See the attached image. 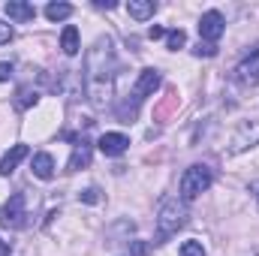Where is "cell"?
Listing matches in <instances>:
<instances>
[{
	"label": "cell",
	"instance_id": "cell-4",
	"mask_svg": "<svg viewBox=\"0 0 259 256\" xmlns=\"http://www.w3.org/2000/svg\"><path fill=\"white\" fill-rule=\"evenodd\" d=\"M27 223V199L24 193H12L6 205L0 208V226L3 229H21Z\"/></svg>",
	"mask_w": 259,
	"mask_h": 256
},
{
	"label": "cell",
	"instance_id": "cell-25",
	"mask_svg": "<svg viewBox=\"0 0 259 256\" xmlns=\"http://www.w3.org/2000/svg\"><path fill=\"white\" fill-rule=\"evenodd\" d=\"M148 36H151V39H163V36H166V30H163V27H151V30H148Z\"/></svg>",
	"mask_w": 259,
	"mask_h": 256
},
{
	"label": "cell",
	"instance_id": "cell-5",
	"mask_svg": "<svg viewBox=\"0 0 259 256\" xmlns=\"http://www.w3.org/2000/svg\"><path fill=\"white\" fill-rule=\"evenodd\" d=\"M253 145H259V121H244V124H238V130L232 133L229 154H241V151H247Z\"/></svg>",
	"mask_w": 259,
	"mask_h": 256
},
{
	"label": "cell",
	"instance_id": "cell-2",
	"mask_svg": "<svg viewBox=\"0 0 259 256\" xmlns=\"http://www.w3.org/2000/svg\"><path fill=\"white\" fill-rule=\"evenodd\" d=\"M187 202L184 199H175V196H169V199H163L160 202V211H157V244H166L184 223H187Z\"/></svg>",
	"mask_w": 259,
	"mask_h": 256
},
{
	"label": "cell",
	"instance_id": "cell-1",
	"mask_svg": "<svg viewBox=\"0 0 259 256\" xmlns=\"http://www.w3.org/2000/svg\"><path fill=\"white\" fill-rule=\"evenodd\" d=\"M115 46L109 36H100L94 49L88 52V69H84V88L94 103V109H106L112 100V81H115Z\"/></svg>",
	"mask_w": 259,
	"mask_h": 256
},
{
	"label": "cell",
	"instance_id": "cell-22",
	"mask_svg": "<svg viewBox=\"0 0 259 256\" xmlns=\"http://www.w3.org/2000/svg\"><path fill=\"white\" fill-rule=\"evenodd\" d=\"M78 199L88 202V205H97V202H100V190H97V187H88L84 193H78Z\"/></svg>",
	"mask_w": 259,
	"mask_h": 256
},
{
	"label": "cell",
	"instance_id": "cell-27",
	"mask_svg": "<svg viewBox=\"0 0 259 256\" xmlns=\"http://www.w3.org/2000/svg\"><path fill=\"white\" fill-rule=\"evenodd\" d=\"M97 6H100V9H115V3H112V0H97Z\"/></svg>",
	"mask_w": 259,
	"mask_h": 256
},
{
	"label": "cell",
	"instance_id": "cell-8",
	"mask_svg": "<svg viewBox=\"0 0 259 256\" xmlns=\"http://www.w3.org/2000/svg\"><path fill=\"white\" fill-rule=\"evenodd\" d=\"M157 88H160V72H157V69H142V72H139V81H136V88H133V97L142 103V100L151 97Z\"/></svg>",
	"mask_w": 259,
	"mask_h": 256
},
{
	"label": "cell",
	"instance_id": "cell-16",
	"mask_svg": "<svg viewBox=\"0 0 259 256\" xmlns=\"http://www.w3.org/2000/svg\"><path fill=\"white\" fill-rule=\"evenodd\" d=\"M69 15H72V6H69V3H49V6H46V18H49V21H64Z\"/></svg>",
	"mask_w": 259,
	"mask_h": 256
},
{
	"label": "cell",
	"instance_id": "cell-14",
	"mask_svg": "<svg viewBox=\"0 0 259 256\" xmlns=\"http://www.w3.org/2000/svg\"><path fill=\"white\" fill-rule=\"evenodd\" d=\"M127 12L136 18V21H148V18H154L157 3H154V0H130V3H127Z\"/></svg>",
	"mask_w": 259,
	"mask_h": 256
},
{
	"label": "cell",
	"instance_id": "cell-17",
	"mask_svg": "<svg viewBox=\"0 0 259 256\" xmlns=\"http://www.w3.org/2000/svg\"><path fill=\"white\" fill-rule=\"evenodd\" d=\"M36 100H39V94H36L30 84H24V88H18V100H15V109H21V112H24V109H30Z\"/></svg>",
	"mask_w": 259,
	"mask_h": 256
},
{
	"label": "cell",
	"instance_id": "cell-13",
	"mask_svg": "<svg viewBox=\"0 0 259 256\" xmlns=\"http://www.w3.org/2000/svg\"><path fill=\"white\" fill-rule=\"evenodd\" d=\"M88 166H91V142L78 139L75 148H72V157H69V172H78V169H88Z\"/></svg>",
	"mask_w": 259,
	"mask_h": 256
},
{
	"label": "cell",
	"instance_id": "cell-15",
	"mask_svg": "<svg viewBox=\"0 0 259 256\" xmlns=\"http://www.w3.org/2000/svg\"><path fill=\"white\" fill-rule=\"evenodd\" d=\"M61 49H64V55H78V49H81V42H78V30L72 27V24H66L64 33H61Z\"/></svg>",
	"mask_w": 259,
	"mask_h": 256
},
{
	"label": "cell",
	"instance_id": "cell-21",
	"mask_svg": "<svg viewBox=\"0 0 259 256\" xmlns=\"http://www.w3.org/2000/svg\"><path fill=\"white\" fill-rule=\"evenodd\" d=\"M130 256H151L148 241H130Z\"/></svg>",
	"mask_w": 259,
	"mask_h": 256
},
{
	"label": "cell",
	"instance_id": "cell-19",
	"mask_svg": "<svg viewBox=\"0 0 259 256\" xmlns=\"http://www.w3.org/2000/svg\"><path fill=\"white\" fill-rule=\"evenodd\" d=\"M178 256H205V247H202L199 241H184L181 250H178Z\"/></svg>",
	"mask_w": 259,
	"mask_h": 256
},
{
	"label": "cell",
	"instance_id": "cell-23",
	"mask_svg": "<svg viewBox=\"0 0 259 256\" xmlns=\"http://www.w3.org/2000/svg\"><path fill=\"white\" fill-rule=\"evenodd\" d=\"M9 39H12V27L0 21V46H3V42H9Z\"/></svg>",
	"mask_w": 259,
	"mask_h": 256
},
{
	"label": "cell",
	"instance_id": "cell-9",
	"mask_svg": "<svg viewBox=\"0 0 259 256\" xmlns=\"http://www.w3.org/2000/svg\"><path fill=\"white\" fill-rule=\"evenodd\" d=\"M235 75H238L241 84H259V52H250V55L238 64Z\"/></svg>",
	"mask_w": 259,
	"mask_h": 256
},
{
	"label": "cell",
	"instance_id": "cell-3",
	"mask_svg": "<svg viewBox=\"0 0 259 256\" xmlns=\"http://www.w3.org/2000/svg\"><path fill=\"white\" fill-rule=\"evenodd\" d=\"M211 184H214V172H211V166L196 163V166H190V169L181 175V199L190 202V199H196V196H202Z\"/></svg>",
	"mask_w": 259,
	"mask_h": 256
},
{
	"label": "cell",
	"instance_id": "cell-11",
	"mask_svg": "<svg viewBox=\"0 0 259 256\" xmlns=\"http://www.w3.org/2000/svg\"><path fill=\"white\" fill-rule=\"evenodd\" d=\"M27 154H30L27 145H12V148L3 154V160H0V175H12V172L18 169V163H21Z\"/></svg>",
	"mask_w": 259,
	"mask_h": 256
},
{
	"label": "cell",
	"instance_id": "cell-26",
	"mask_svg": "<svg viewBox=\"0 0 259 256\" xmlns=\"http://www.w3.org/2000/svg\"><path fill=\"white\" fill-rule=\"evenodd\" d=\"M12 253V247H9V241H3V238H0V256H9Z\"/></svg>",
	"mask_w": 259,
	"mask_h": 256
},
{
	"label": "cell",
	"instance_id": "cell-7",
	"mask_svg": "<svg viewBox=\"0 0 259 256\" xmlns=\"http://www.w3.org/2000/svg\"><path fill=\"white\" fill-rule=\"evenodd\" d=\"M97 148H100L106 157H121V154L130 148V139L124 136V133H103L100 142H97Z\"/></svg>",
	"mask_w": 259,
	"mask_h": 256
},
{
	"label": "cell",
	"instance_id": "cell-10",
	"mask_svg": "<svg viewBox=\"0 0 259 256\" xmlns=\"http://www.w3.org/2000/svg\"><path fill=\"white\" fill-rule=\"evenodd\" d=\"M3 12H6L12 21H18V24L36 18V6H33V3H24V0H9V3L3 6Z\"/></svg>",
	"mask_w": 259,
	"mask_h": 256
},
{
	"label": "cell",
	"instance_id": "cell-28",
	"mask_svg": "<svg viewBox=\"0 0 259 256\" xmlns=\"http://www.w3.org/2000/svg\"><path fill=\"white\" fill-rule=\"evenodd\" d=\"M256 199H259V184H256Z\"/></svg>",
	"mask_w": 259,
	"mask_h": 256
},
{
	"label": "cell",
	"instance_id": "cell-24",
	"mask_svg": "<svg viewBox=\"0 0 259 256\" xmlns=\"http://www.w3.org/2000/svg\"><path fill=\"white\" fill-rule=\"evenodd\" d=\"M9 75H12V64L0 61V81H9Z\"/></svg>",
	"mask_w": 259,
	"mask_h": 256
},
{
	"label": "cell",
	"instance_id": "cell-20",
	"mask_svg": "<svg viewBox=\"0 0 259 256\" xmlns=\"http://www.w3.org/2000/svg\"><path fill=\"white\" fill-rule=\"evenodd\" d=\"M193 55H196V58H214V55H217V46H211V42H202V39H199V46L193 49Z\"/></svg>",
	"mask_w": 259,
	"mask_h": 256
},
{
	"label": "cell",
	"instance_id": "cell-12",
	"mask_svg": "<svg viewBox=\"0 0 259 256\" xmlns=\"http://www.w3.org/2000/svg\"><path fill=\"white\" fill-rule=\"evenodd\" d=\"M30 172L39 178V181H52L55 178V157L52 154H33V163H30Z\"/></svg>",
	"mask_w": 259,
	"mask_h": 256
},
{
	"label": "cell",
	"instance_id": "cell-6",
	"mask_svg": "<svg viewBox=\"0 0 259 256\" xmlns=\"http://www.w3.org/2000/svg\"><path fill=\"white\" fill-rule=\"evenodd\" d=\"M223 30H226V21H223V15H220L217 9L202 12V18H199V36H202L205 42L214 46V42L223 36Z\"/></svg>",
	"mask_w": 259,
	"mask_h": 256
},
{
	"label": "cell",
	"instance_id": "cell-18",
	"mask_svg": "<svg viewBox=\"0 0 259 256\" xmlns=\"http://www.w3.org/2000/svg\"><path fill=\"white\" fill-rule=\"evenodd\" d=\"M166 46H169L172 52H178V49H184V46H187V33H184L181 27H175V30H169V33H166Z\"/></svg>",
	"mask_w": 259,
	"mask_h": 256
}]
</instances>
